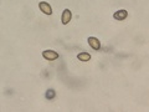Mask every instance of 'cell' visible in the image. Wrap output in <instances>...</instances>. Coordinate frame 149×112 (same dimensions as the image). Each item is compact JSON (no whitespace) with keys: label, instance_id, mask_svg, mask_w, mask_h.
Listing matches in <instances>:
<instances>
[{"label":"cell","instance_id":"cell-1","mask_svg":"<svg viewBox=\"0 0 149 112\" xmlns=\"http://www.w3.org/2000/svg\"><path fill=\"white\" fill-rule=\"evenodd\" d=\"M42 57L45 60H47V61H55V60H57L60 57V55H58V52H56L54 50H44Z\"/></svg>","mask_w":149,"mask_h":112},{"label":"cell","instance_id":"cell-2","mask_svg":"<svg viewBox=\"0 0 149 112\" xmlns=\"http://www.w3.org/2000/svg\"><path fill=\"white\" fill-rule=\"evenodd\" d=\"M87 43H88V45H90L93 50H96V51L101 50V43H100V40L97 39V37L90 36V37L87 39Z\"/></svg>","mask_w":149,"mask_h":112},{"label":"cell","instance_id":"cell-3","mask_svg":"<svg viewBox=\"0 0 149 112\" xmlns=\"http://www.w3.org/2000/svg\"><path fill=\"white\" fill-rule=\"evenodd\" d=\"M39 8H40V10L45 14V15H51V14H52V8H51V5L49 3L40 1L39 3Z\"/></svg>","mask_w":149,"mask_h":112},{"label":"cell","instance_id":"cell-4","mask_svg":"<svg viewBox=\"0 0 149 112\" xmlns=\"http://www.w3.org/2000/svg\"><path fill=\"white\" fill-rule=\"evenodd\" d=\"M72 19V13L70 9H65V10L62 11V16H61V22L62 25H67L70 21H71Z\"/></svg>","mask_w":149,"mask_h":112},{"label":"cell","instance_id":"cell-5","mask_svg":"<svg viewBox=\"0 0 149 112\" xmlns=\"http://www.w3.org/2000/svg\"><path fill=\"white\" fill-rule=\"evenodd\" d=\"M127 16H128V11L124 10V9H122V10H117V11L113 14L114 20H118V21L125 20V19H127Z\"/></svg>","mask_w":149,"mask_h":112},{"label":"cell","instance_id":"cell-6","mask_svg":"<svg viewBox=\"0 0 149 112\" xmlns=\"http://www.w3.org/2000/svg\"><path fill=\"white\" fill-rule=\"evenodd\" d=\"M77 59L80 60V61H82V62H87V61H90L91 60V55L88 52H80L77 55Z\"/></svg>","mask_w":149,"mask_h":112},{"label":"cell","instance_id":"cell-7","mask_svg":"<svg viewBox=\"0 0 149 112\" xmlns=\"http://www.w3.org/2000/svg\"><path fill=\"white\" fill-rule=\"evenodd\" d=\"M46 97H47V99H54L55 97V91L54 90H49L47 92H46Z\"/></svg>","mask_w":149,"mask_h":112}]
</instances>
